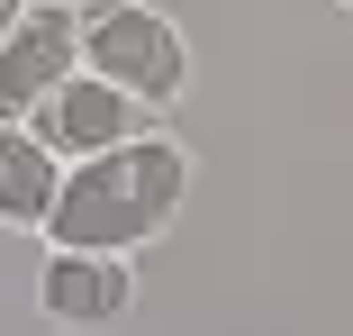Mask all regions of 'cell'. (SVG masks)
I'll return each mask as SVG.
<instances>
[{
  "label": "cell",
  "mask_w": 353,
  "mask_h": 336,
  "mask_svg": "<svg viewBox=\"0 0 353 336\" xmlns=\"http://www.w3.org/2000/svg\"><path fill=\"white\" fill-rule=\"evenodd\" d=\"M82 64L145 109H172L190 91V37L154 0H82Z\"/></svg>",
  "instance_id": "obj_2"
},
{
  "label": "cell",
  "mask_w": 353,
  "mask_h": 336,
  "mask_svg": "<svg viewBox=\"0 0 353 336\" xmlns=\"http://www.w3.org/2000/svg\"><path fill=\"white\" fill-rule=\"evenodd\" d=\"M54 191H63V155L37 137L28 118H0V227H37L46 236Z\"/></svg>",
  "instance_id": "obj_6"
},
{
  "label": "cell",
  "mask_w": 353,
  "mask_h": 336,
  "mask_svg": "<svg viewBox=\"0 0 353 336\" xmlns=\"http://www.w3.org/2000/svg\"><path fill=\"white\" fill-rule=\"evenodd\" d=\"M28 127H37V137H46L63 164H73V155H100V146L145 137V127H154V109L136 100V91H118V82H100L91 64H82L73 82H54V91L28 109Z\"/></svg>",
  "instance_id": "obj_4"
},
{
  "label": "cell",
  "mask_w": 353,
  "mask_h": 336,
  "mask_svg": "<svg viewBox=\"0 0 353 336\" xmlns=\"http://www.w3.org/2000/svg\"><path fill=\"white\" fill-rule=\"evenodd\" d=\"M335 10H344V19H353V0H335Z\"/></svg>",
  "instance_id": "obj_8"
},
{
  "label": "cell",
  "mask_w": 353,
  "mask_h": 336,
  "mask_svg": "<svg viewBox=\"0 0 353 336\" xmlns=\"http://www.w3.org/2000/svg\"><path fill=\"white\" fill-rule=\"evenodd\" d=\"M37 300H46L54 327H109V318H127V300H136V254H109V245H46Z\"/></svg>",
  "instance_id": "obj_5"
},
{
  "label": "cell",
  "mask_w": 353,
  "mask_h": 336,
  "mask_svg": "<svg viewBox=\"0 0 353 336\" xmlns=\"http://www.w3.org/2000/svg\"><path fill=\"white\" fill-rule=\"evenodd\" d=\"M190 200V146L145 127L127 146H100V155H73L63 164V191L46 209V245H109V254H136L154 245Z\"/></svg>",
  "instance_id": "obj_1"
},
{
  "label": "cell",
  "mask_w": 353,
  "mask_h": 336,
  "mask_svg": "<svg viewBox=\"0 0 353 336\" xmlns=\"http://www.w3.org/2000/svg\"><path fill=\"white\" fill-rule=\"evenodd\" d=\"M82 73V0H28L0 37V118H28L54 82Z\"/></svg>",
  "instance_id": "obj_3"
},
{
  "label": "cell",
  "mask_w": 353,
  "mask_h": 336,
  "mask_svg": "<svg viewBox=\"0 0 353 336\" xmlns=\"http://www.w3.org/2000/svg\"><path fill=\"white\" fill-rule=\"evenodd\" d=\"M19 10H28V0H0V37H10V28H19Z\"/></svg>",
  "instance_id": "obj_7"
}]
</instances>
